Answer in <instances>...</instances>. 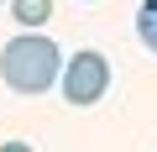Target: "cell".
I'll use <instances>...</instances> for the list:
<instances>
[{
  "instance_id": "6da1fadb",
  "label": "cell",
  "mask_w": 157,
  "mask_h": 152,
  "mask_svg": "<svg viewBox=\"0 0 157 152\" xmlns=\"http://www.w3.org/2000/svg\"><path fill=\"white\" fill-rule=\"evenodd\" d=\"M0 79L11 95H47L63 79V47L47 32H16L0 47Z\"/></svg>"
},
{
  "instance_id": "7a4b0ae2",
  "label": "cell",
  "mask_w": 157,
  "mask_h": 152,
  "mask_svg": "<svg viewBox=\"0 0 157 152\" xmlns=\"http://www.w3.org/2000/svg\"><path fill=\"white\" fill-rule=\"evenodd\" d=\"M58 89H63L68 105H100L105 89H110V58L94 53V47L63 58V79H58Z\"/></svg>"
},
{
  "instance_id": "3957f363",
  "label": "cell",
  "mask_w": 157,
  "mask_h": 152,
  "mask_svg": "<svg viewBox=\"0 0 157 152\" xmlns=\"http://www.w3.org/2000/svg\"><path fill=\"white\" fill-rule=\"evenodd\" d=\"M11 21L21 32H42L52 21V0H11Z\"/></svg>"
},
{
  "instance_id": "277c9868",
  "label": "cell",
  "mask_w": 157,
  "mask_h": 152,
  "mask_svg": "<svg viewBox=\"0 0 157 152\" xmlns=\"http://www.w3.org/2000/svg\"><path fill=\"white\" fill-rule=\"evenodd\" d=\"M136 37H141V47L157 58V0H141V11H136Z\"/></svg>"
},
{
  "instance_id": "5b68a950",
  "label": "cell",
  "mask_w": 157,
  "mask_h": 152,
  "mask_svg": "<svg viewBox=\"0 0 157 152\" xmlns=\"http://www.w3.org/2000/svg\"><path fill=\"white\" fill-rule=\"evenodd\" d=\"M0 152H37L32 142H0Z\"/></svg>"
},
{
  "instance_id": "8992f818",
  "label": "cell",
  "mask_w": 157,
  "mask_h": 152,
  "mask_svg": "<svg viewBox=\"0 0 157 152\" xmlns=\"http://www.w3.org/2000/svg\"><path fill=\"white\" fill-rule=\"evenodd\" d=\"M84 6H94V0H84Z\"/></svg>"
}]
</instances>
